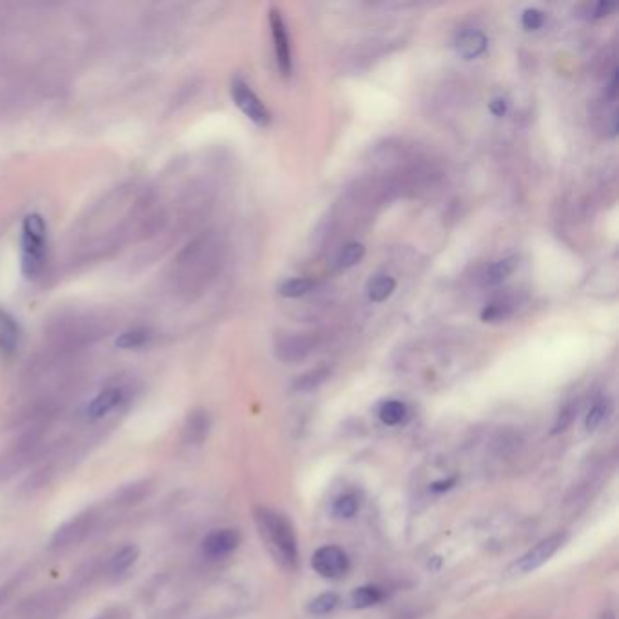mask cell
I'll return each instance as SVG.
<instances>
[{"label": "cell", "instance_id": "13", "mask_svg": "<svg viewBox=\"0 0 619 619\" xmlns=\"http://www.w3.org/2000/svg\"><path fill=\"white\" fill-rule=\"evenodd\" d=\"M209 427H211V420H209L207 413L195 411L187 418L186 429H184L186 442L191 443V445H200L206 440Z\"/></svg>", "mask_w": 619, "mask_h": 619}, {"label": "cell", "instance_id": "24", "mask_svg": "<svg viewBox=\"0 0 619 619\" xmlns=\"http://www.w3.org/2000/svg\"><path fill=\"white\" fill-rule=\"evenodd\" d=\"M512 307L509 302H491L485 305L482 311L483 322H500L503 318L511 315Z\"/></svg>", "mask_w": 619, "mask_h": 619}, {"label": "cell", "instance_id": "10", "mask_svg": "<svg viewBox=\"0 0 619 619\" xmlns=\"http://www.w3.org/2000/svg\"><path fill=\"white\" fill-rule=\"evenodd\" d=\"M20 340H22V329L19 322L8 311L0 309V351L4 354L17 353Z\"/></svg>", "mask_w": 619, "mask_h": 619}, {"label": "cell", "instance_id": "17", "mask_svg": "<svg viewBox=\"0 0 619 619\" xmlns=\"http://www.w3.org/2000/svg\"><path fill=\"white\" fill-rule=\"evenodd\" d=\"M138 560V549L135 545H126L111 558L109 563V572L113 576H122L124 572H128Z\"/></svg>", "mask_w": 619, "mask_h": 619}, {"label": "cell", "instance_id": "19", "mask_svg": "<svg viewBox=\"0 0 619 619\" xmlns=\"http://www.w3.org/2000/svg\"><path fill=\"white\" fill-rule=\"evenodd\" d=\"M313 289H315V282L311 278H291L280 285L278 291L285 298H300V296L311 293Z\"/></svg>", "mask_w": 619, "mask_h": 619}, {"label": "cell", "instance_id": "8", "mask_svg": "<svg viewBox=\"0 0 619 619\" xmlns=\"http://www.w3.org/2000/svg\"><path fill=\"white\" fill-rule=\"evenodd\" d=\"M238 545H240V532L236 529H217L207 534L206 540L202 543V551L207 558L220 560L235 552Z\"/></svg>", "mask_w": 619, "mask_h": 619}, {"label": "cell", "instance_id": "1", "mask_svg": "<svg viewBox=\"0 0 619 619\" xmlns=\"http://www.w3.org/2000/svg\"><path fill=\"white\" fill-rule=\"evenodd\" d=\"M255 521L258 531L276 560L287 569H295L298 563V543L289 520L284 518V514L273 509L258 507L255 511Z\"/></svg>", "mask_w": 619, "mask_h": 619}, {"label": "cell", "instance_id": "3", "mask_svg": "<svg viewBox=\"0 0 619 619\" xmlns=\"http://www.w3.org/2000/svg\"><path fill=\"white\" fill-rule=\"evenodd\" d=\"M231 97L235 102L236 108L240 109L253 124L266 128L271 124V113L266 108V104L260 100L253 89L247 86L242 79H235L231 82Z\"/></svg>", "mask_w": 619, "mask_h": 619}, {"label": "cell", "instance_id": "16", "mask_svg": "<svg viewBox=\"0 0 619 619\" xmlns=\"http://www.w3.org/2000/svg\"><path fill=\"white\" fill-rule=\"evenodd\" d=\"M394 289H396V280L393 276L376 275L367 284V296H369V300L380 304L393 295Z\"/></svg>", "mask_w": 619, "mask_h": 619}, {"label": "cell", "instance_id": "26", "mask_svg": "<svg viewBox=\"0 0 619 619\" xmlns=\"http://www.w3.org/2000/svg\"><path fill=\"white\" fill-rule=\"evenodd\" d=\"M336 605H338V596L333 594V592H325L322 596H318V598L311 601L309 612L316 614V616H325V614H329L331 610L335 609Z\"/></svg>", "mask_w": 619, "mask_h": 619}, {"label": "cell", "instance_id": "6", "mask_svg": "<svg viewBox=\"0 0 619 619\" xmlns=\"http://www.w3.org/2000/svg\"><path fill=\"white\" fill-rule=\"evenodd\" d=\"M565 538H567L565 534H552L549 538L540 541L536 547H532L531 551L516 561L514 570H518L521 574H527L532 570L540 569L541 565H545L556 552L560 551L561 545L565 543Z\"/></svg>", "mask_w": 619, "mask_h": 619}, {"label": "cell", "instance_id": "25", "mask_svg": "<svg viewBox=\"0 0 619 619\" xmlns=\"http://www.w3.org/2000/svg\"><path fill=\"white\" fill-rule=\"evenodd\" d=\"M358 509H360L358 498L354 494H345V496L336 500L333 512L338 518H353Z\"/></svg>", "mask_w": 619, "mask_h": 619}, {"label": "cell", "instance_id": "18", "mask_svg": "<svg viewBox=\"0 0 619 619\" xmlns=\"http://www.w3.org/2000/svg\"><path fill=\"white\" fill-rule=\"evenodd\" d=\"M378 416L385 425H400L407 418V405L398 400H389L380 407Z\"/></svg>", "mask_w": 619, "mask_h": 619}, {"label": "cell", "instance_id": "7", "mask_svg": "<svg viewBox=\"0 0 619 619\" xmlns=\"http://www.w3.org/2000/svg\"><path fill=\"white\" fill-rule=\"evenodd\" d=\"M126 400V389L120 385H109L106 389H102L86 407V418L95 422L102 420L104 416L113 413L117 407H120Z\"/></svg>", "mask_w": 619, "mask_h": 619}, {"label": "cell", "instance_id": "12", "mask_svg": "<svg viewBox=\"0 0 619 619\" xmlns=\"http://www.w3.org/2000/svg\"><path fill=\"white\" fill-rule=\"evenodd\" d=\"M91 514H82V516H77L75 520L69 521L66 523L64 527H60L59 531L55 532V536H53V545L55 547H62V545H69V543H73V541L79 540L82 538L86 532H88L89 525H91Z\"/></svg>", "mask_w": 619, "mask_h": 619}, {"label": "cell", "instance_id": "20", "mask_svg": "<svg viewBox=\"0 0 619 619\" xmlns=\"http://www.w3.org/2000/svg\"><path fill=\"white\" fill-rule=\"evenodd\" d=\"M382 598L384 594L378 587H360L351 594V603L354 609H367L376 605Z\"/></svg>", "mask_w": 619, "mask_h": 619}, {"label": "cell", "instance_id": "11", "mask_svg": "<svg viewBox=\"0 0 619 619\" xmlns=\"http://www.w3.org/2000/svg\"><path fill=\"white\" fill-rule=\"evenodd\" d=\"M487 37L483 35L482 31L478 30H465L458 35L456 40V51L458 55L465 60L478 59L480 55L487 50Z\"/></svg>", "mask_w": 619, "mask_h": 619}, {"label": "cell", "instance_id": "29", "mask_svg": "<svg viewBox=\"0 0 619 619\" xmlns=\"http://www.w3.org/2000/svg\"><path fill=\"white\" fill-rule=\"evenodd\" d=\"M572 416H574V409H572V407H567V409L560 414L558 423H556V427H554V433H560V431H563V429L569 425L570 420H572Z\"/></svg>", "mask_w": 619, "mask_h": 619}, {"label": "cell", "instance_id": "28", "mask_svg": "<svg viewBox=\"0 0 619 619\" xmlns=\"http://www.w3.org/2000/svg\"><path fill=\"white\" fill-rule=\"evenodd\" d=\"M614 10H616V4H612V2H598L594 6L592 15H594V19H603V17H607Z\"/></svg>", "mask_w": 619, "mask_h": 619}, {"label": "cell", "instance_id": "14", "mask_svg": "<svg viewBox=\"0 0 619 619\" xmlns=\"http://www.w3.org/2000/svg\"><path fill=\"white\" fill-rule=\"evenodd\" d=\"M151 340H153V335H151L149 329H146V327H133V329L120 333L117 336V340H115V345H117L118 349H122V351H137V349L146 347Z\"/></svg>", "mask_w": 619, "mask_h": 619}, {"label": "cell", "instance_id": "5", "mask_svg": "<svg viewBox=\"0 0 619 619\" xmlns=\"http://www.w3.org/2000/svg\"><path fill=\"white\" fill-rule=\"evenodd\" d=\"M311 565L322 578L336 580L345 576V572L349 570V558L340 547L327 545L313 554Z\"/></svg>", "mask_w": 619, "mask_h": 619}, {"label": "cell", "instance_id": "9", "mask_svg": "<svg viewBox=\"0 0 619 619\" xmlns=\"http://www.w3.org/2000/svg\"><path fill=\"white\" fill-rule=\"evenodd\" d=\"M315 342L307 336H293V338H285L280 344L276 345V356L282 360V362H300L304 360L307 354L313 351Z\"/></svg>", "mask_w": 619, "mask_h": 619}, {"label": "cell", "instance_id": "30", "mask_svg": "<svg viewBox=\"0 0 619 619\" xmlns=\"http://www.w3.org/2000/svg\"><path fill=\"white\" fill-rule=\"evenodd\" d=\"M489 109H491V113L492 115H494V117H503V115L507 113V100L505 99L491 100V104H489Z\"/></svg>", "mask_w": 619, "mask_h": 619}, {"label": "cell", "instance_id": "21", "mask_svg": "<svg viewBox=\"0 0 619 619\" xmlns=\"http://www.w3.org/2000/svg\"><path fill=\"white\" fill-rule=\"evenodd\" d=\"M329 374H331L329 367L315 369V371H311V373L300 376V378L296 380L295 389H298V391H313L318 385L324 384L325 380L329 378Z\"/></svg>", "mask_w": 619, "mask_h": 619}, {"label": "cell", "instance_id": "4", "mask_svg": "<svg viewBox=\"0 0 619 619\" xmlns=\"http://www.w3.org/2000/svg\"><path fill=\"white\" fill-rule=\"evenodd\" d=\"M269 26H271V35L275 42L276 62L278 69L282 73V77H289L293 71V55H291V39H289V31L285 24L284 17L280 10L271 8L269 10Z\"/></svg>", "mask_w": 619, "mask_h": 619}, {"label": "cell", "instance_id": "23", "mask_svg": "<svg viewBox=\"0 0 619 619\" xmlns=\"http://www.w3.org/2000/svg\"><path fill=\"white\" fill-rule=\"evenodd\" d=\"M610 403L607 400H601V402L594 403L589 414H587V420H585V427L587 431H596L600 427L601 423L605 422L609 418Z\"/></svg>", "mask_w": 619, "mask_h": 619}, {"label": "cell", "instance_id": "2", "mask_svg": "<svg viewBox=\"0 0 619 619\" xmlns=\"http://www.w3.org/2000/svg\"><path fill=\"white\" fill-rule=\"evenodd\" d=\"M48 222L39 213H30L20 227V267L26 278H37L48 260Z\"/></svg>", "mask_w": 619, "mask_h": 619}, {"label": "cell", "instance_id": "31", "mask_svg": "<svg viewBox=\"0 0 619 619\" xmlns=\"http://www.w3.org/2000/svg\"><path fill=\"white\" fill-rule=\"evenodd\" d=\"M607 95H609V99L612 100L616 99V95H618V71H616V69L612 71V79H610Z\"/></svg>", "mask_w": 619, "mask_h": 619}, {"label": "cell", "instance_id": "27", "mask_svg": "<svg viewBox=\"0 0 619 619\" xmlns=\"http://www.w3.org/2000/svg\"><path fill=\"white\" fill-rule=\"evenodd\" d=\"M521 24H523L525 30H540L541 26L545 24V13L538 10V8H529V10L523 11V15H521Z\"/></svg>", "mask_w": 619, "mask_h": 619}, {"label": "cell", "instance_id": "22", "mask_svg": "<svg viewBox=\"0 0 619 619\" xmlns=\"http://www.w3.org/2000/svg\"><path fill=\"white\" fill-rule=\"evenodd\" d=\"M364 256L365 247L362 244H358V242H351V244H347L342 249V253L338 256V266L342 267V269H349V267L360 264Z\"/></svg>", "mask_w": 619, "mask_h": 619}, {"label": "cell", "instance_id": "15", "mask_svg": "<svg viewBox=\"0 0 619 619\" xmlns=\"http://www.w3.org/2000/svg\"><path fill=\"white\" fill-rule=\"evenodd\" d=\"M518 267V258H503L500 262L492 264L485 275H483V284L485 285H500L514 273V269Z\"/></svg>", "mask_w": 619, "mask_h": 619}]
</instances>
